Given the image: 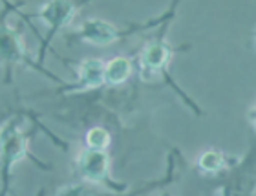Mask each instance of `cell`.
Wrapping results in <instances>:
<instances>
[{
	"label": "cell",
	"mask_w": 256,
	"mask_h": 196,
	"mask_svg": "<svg viewBox=\"0 0 256 196\" xmlns=\"http://www.w3.org/2000/svg\"><path fill=\"white\" fill-rule=\"evenodd\" d=\"M86 148H94V150H106L112 143V136L104 127H92L84 136Z\"/></svg>",
	"instance_id": "obj_10"
},
{
	"label": "cell",
	"mask_w": 256,
	"mask_h": 196,
	"mask_svg": "<svg viewBox=\"0 0 256 196\" xmlns=\"http://www.w3.org/2000/svg\"><path fill=\"white\" fill-rule=\"evenodd\" d=\"M75 13H77V6L72 2H50L38 8V19L54 32H59L72 24Z\"/></svg>",
	"instance_id": "obj_5"
},
{
	"label": "cell",
	"mask_w": 256,
	"mask_h": 196,
	"mask_svg": "<svg viewBox=\"0 0 256 196\" xmlns=\"http://www.w3.org/2000/svg\"><path fill=\"white\" fill-rule=\"evenodd\" d=\"M24 55H26V50H24V43H22L20 35L13 32L11 28H0V63H20Z\"/></svg>",
	"instance_id": "obj_6"
},
{
	"label": "cell",
	"mask_w": 256,
	"mask_h": 196,
	"mask_svg": "<svg viewBox=\"0 0 256 196\" xmlns=\"http://www.w3.org/2000/svg\"><path fill=\"white\" fill-rule=\"evenodd\" d=\"M172 50L170 46L163 41H152L141 50L139 55V64H141V74L144 75H156L166 68V64L170 63Z\"/></svg>",
	"instance_id": "obj_4"
},
{
	"label": "cell",
	"mask_w": 256,
	"mask_h": 196,
	"mask_svg": "<svg viewBox=\"0 0 256 196\" xmlns=\"http://www.w3.org/2000/svg\"><path fill=\"white\" fill-rule=\"evenodd\" d=\"M198 169L203 174H220L227 167V158L218 148H205L196 159Z\"/></svg>",
	"instance_id": "obj_9"
},
{
	"label": "cell",
	"mask_w": 256,
	"mask_h": 196,
	"mask_svg": "<svg viewBox=\"0 0 256 196\" xmlns=\"http://www.w3.org/2000/svg\"><path fill=\"white\" fill-rule=\"evenodd\" d=\"M247 119H249V123H251L252 128L256 130V103L249 108V112H247Z\"/></svg>",
	"instance_id": "obj_12"
},
{
	"label": "cell",
	"mask_w": 256,
	"mask_h": 196,
	"mask_svg": "<svg viewBox=\"0 0 256 196\" xmlns=\"http://www.w3.org/2000/svg\"><path fill=\"white\" fill-rule=\"evenodd\" d=\"M161 196H172V194H161Z\"/></svg>",
	"instance_id": "obj_13"
},
{
	"label": "cell",
	"mask_w": 256,
	"mask_h": 196,
	"mask_svg": "<svg viewBox=\"0 0 256 196\" xmlns=\"http://www.w3.org/2000/svg\"><path fill=\"white\" fill-rule=\"evenodd\" d=\"M26 156V136L15 123H6L0 128V159L8 167L22 161Z\"/></svg>",
	"instance_id": "obj_2"
},
{
	"label": "cell",
	"mask_w": 256,
	"mask_h": 196,
	"mask_svg": "<svg viewBox=\"0 0 256 196\" xmlns=\"http://www.w3.org/2000/svg\"><path fill=\"white\" fill-rule=\"evenodd\" d=\"M77 169L80 176L90 183H101L110 172V156L106 150L84 148L77 158Z\"/></svg>",
	"instance_id": "obj_1"
},
{
	"label": "cell",
	"mask_w": 256,
	"mask_h": 196,
	"mask_svg": "<svg viewBox=\"0 0 256 196\" xmlns=\"http://www.w3.org/2000/svg\"><path fill=\"white\" fill-rule=\"evenodd\" d=\"M134 72L132 61L124 55H118V57L110 59L104 68V85L108 86H119L126 83L130 79V75Z\"/></svg>",
	"instance_id": "obj_8"
},
{
	"label": "cell",
	"mask_w": 256,
	"mask_h": 196,
	"mask_svg": "<svg viewBox=\"0 0 256 196\" xmlns=\"http://www.w3.org/2000/svg\"><path fill=\"white\" fill-rule=\"evenodd\" d=\"M62 196H94L88 189L84 187H79V185H74V187H68V189H64Z\"/></svg>",
	"instance_id": "obj_11"
},
{
	"label": "cell",
	"mask_w": 256,
	"mask_h": 196,
	"mask_svg": "<svg viewBox=\"0 0 256 196\" xmlns=\"http://www.w3.org/2000/svg\"><path fill=\"white\" fill-rule=\"evenodd\" d=\"M79 37L80 41H84L92 46H110L118 41L119 32L118 28L104 19L92 17L79 26Z\"/></svg>",
	"instance_id": "obj_3"
},
{
	"label": "cell",
	"mask_w": 256,
	"mask_h": 196,
	"mask_svg": "<svg viewBox=\"0 0 256 196\" xmlns=\"http://www.w3.org/2000/svg\"><path fill=\"white\" fill-rule=\"evenodd\" d=\"M104 68L106 63L102 59L97 57H88L79 64L77 68V75H79V85L84 90L90 88H99L104 85Z\"/></svg>",
	"instance_id": "obj_7"
}]
</instances>
